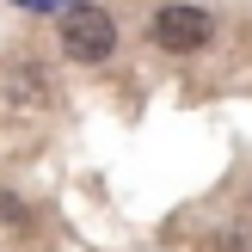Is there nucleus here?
Returning a JSON list of instances; mask_svg holds the SVG:
<instances>
[{"label":"nucleus","mask_w":252,"mask_h":252,"mask_svg":"<svg viewBox=\"0 0 252 252\" xmlns=\"http://www.w3.org/2000/svg\"><path fill=\"white\" fill-rule=\"evenodd\" d=\"M62 49L74 62H105L117 49V19L105 6H68L62 12Z\"/></svg>","instance_id":"nucleus-1"},{"label":"nucleus","mask_w":252,"mask_h":252,"mask_svg":"<svg viewBox=\"0 0 252 252\" xmlns=\"http://www.w3.org/2000/svg\"><path fill=\"white\" fill-rule=\"evenodd\" d=\"M148 31H154V43H160V49L185 56V49H203L209 37H216V19H209L203 6H160Z\"/></svg>","instance_id":"nucleus-2"}]
</instances>
